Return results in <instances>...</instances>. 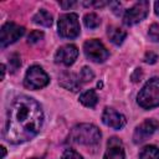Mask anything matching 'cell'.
Masks as SVG:
<instances>
[{
    "label": "cell",
    "instance_id": "1",
    "mask_svg": "<svg viewBox=\"0 0 159 159\" xmlns=\"http://www.w3.org/2000/svg\"><path fill=\"white\" fill-rule=\"evenodd\" d=\"M43 113L40 104L26 96L17 97L9 111L5 138L11 144H20L34 138L41 129Z\"/></svg>",
    "mask_w": 159,
    "mask_h": 159
},
{
    "label": "cell",
    "instance_id": "2",
    "mask_svg": "<svg viewBox=\"0 0 159 159\" xmlns=\"http://www.w3.org/2000/svg\"><path fill=\"white\" fill-rule=\"evenodd\" d=\"M70 142L82 145H96L101 142L99 129L89 123L77 124L71 129Z\"/></svg>",
    "mask_w": 159,
    "mask_h": 159
},
{
    "label": "cell",
    "instance_id": "3",
    "mask_svg": "<svg viewBox=\"0 0 159 159\" xmlns=\"http://www.w3.org/2000/svg\"><path fill=\"white\" fill-rule=\"evenodd\" d=\"M138 104L144 109L159 106V77L149 80L138 94Z\"/></svg>",
    "mask_w": 159,
    "mask_h": 159
},
{
    "label": "cell",
    "instance_id": "4",
    "mask_svg": "<svg viewBox=\"0 0 159 159\" xmlns=\"http://www.w3.org/2000/svg\"><path fill=\"white\" fill-rule=\"evenodd\" d=\"M57 27H58V35L63 39H75L81 32L78 16L72 12L61 15L57 22Z\"/></svg>",
    "mask_w": 159,
    "mask_h": 159
},
{
    "label": "cell",
    "instance_id": "5",
    "mask_svg": "<svg viewBox=\"0 0 159 159\" xmlns=\"http://www.w3.org/2000/svg\"><path fill=\"white\" fill-rule=\"evenodd\" d=\"M50 82V78L47 73L40 67V66H31L25 76L24 84L26 88L30 89H39L45 86H47Z\"/></svg>",
    "mask_w": 159,
    "mask_h": 159
},
{
    "label": "cell",
    "instance_id": "6",
    "mask_svg": "<svg viewBox=\"0 0 159 159\" xmlns=\"http://www.w3.org/2000/svg\"><path fill=\"white\" fill-rule=\"evenodd\" d=\"M83 51L86 57L93 62H104L109 56V52L104 45L96 39L86 41L83 45Z\"/></svg>",
    "mask_w": 159,
    "mask_h": 159
},
{
    "label": "cell",
    "instance_id": "7",
    "mask_svg": "<svg viewBox=\"0 0 159 159\" xmlns=\"http://www.w3.org/2000/svg\"><path fill=\"white\" fill-rule=\"evenodd\" d=\"M149 1H139L137 4H134L132 7H129L128 10H125L124 16H123V22L128 26L134 25L140 22L142 20H144L149 12Z\"/></svg>",
    "mask_w": 159,
    "mask_h": 159
},
{
    "label": "cell",
    "instance_id": "8",
    "mask_svg": "<svg viewBox=\"0 0 159 159\" xmlns=\"http://www.w3.org/2000/svg\"><path fill=\"white\" fill-rule=\"evenodd\" d=\"M25 32V29L22 26L16 25L15 22H6L2 25L0 31V45L1 47H6L10 43H14L16 40H19Z\"/></svg>",
    "mask_w": 159,
    "mask_h": 159
},
{
    "label": "cell",
    "instance_id": "9",
    "mask_svg": "<svg viewBox=\"0 0 159 159\" xmlns=\"http://www.w3.org/2000/svg\"><path fill=\"white\" fill-rule=\"evenodd\" d=\"M158 128H159V122L158 120H155V119H147V120H144L134 130V134H133L134 143H142V142H144Z\"/></svg>",
    "mask_w": 159,
    "mask_h": 159
},
{
    "label": "cell",
    "instance_id": "10",
    "mask_svg": "<svg viewBox=\"0 0 159 159\" xmlns=\"http://www.w3.org/2000/svg\"><path fill=\"white\" fill-rule=\"evenodd\" d=\"M78 56V50L75 45H66L57 50L55 55V61L65 66H71Z\"/></svg>",
    "mask_w": 159,
    "mask_h": 159
},
{
    "label": "cell",
    "instance_id": "11",
    "mask_svg": "<svg viewBox=\"0 0 159 159\" xmlns=\"http://www.w3.org/2000/svg\"><path fill=\"white\" fill-rule=\"evenodd\" d=\"M102 122H103L106 125H108V127H111V128H113V129H120V128H123V127L125 125V122H127V120H125V117H124L123 114L118 113V112L114 111L113 108L107 107V108H104V111H103Z\"/></svg>",
    "mask_w": 159,
    "mask_h": 159
},
{
    "label": "cell",
    "instance_id": "12",
    "mask_svg": "<svg viewBox=\"0 0 159 159\" xmlns=\"http://www.w3.org/2000/svg\"><path fill=\"white\" fill-rule=\"evenodd\" d=\"M103 159H124V149L122 142L117 137H112L107 143V150Z\"/></svg>",
    "mask_w": 159,
    "mask_h": 159
},
{
    "label": "cell",
    "instance_id": "13",
    "mask_svg": "<svg viewBox=\"0 0 159 159\" xmlns=\"http://www.w3.org/2000/svg\"><path fill=\"white\" fill-rule=\"evenodd\" d=\"M60 84L66 89H71L72 92H77L81 88V80L75 73L65 72L60 77Z\"/></svg>",
    "mask_w": 159,
    "mask_h": 159
},
{
    "label": "cell",
    "instance_id": "14",
    "mask_svg": "<svg viewBox=\"0 0 159 159\" xmlns=\"http://www.w3.org/2000/svg\"><path fill=\"white\" fill-rule=\"evenodd\" d=\"M34 22L37 25L45 26V27H50L52 25V15L48 11L42 9L40 11H37L36 15L34 16Z\"/></svg>",
    "mask_w": 159,
    "mask_h": 159
},
{
    "label": "cell",
    "instance_id": "15",
    "mask_svg": "<svg viewBox=\"0 0 159 159\" xmlns=\"http://www.w3.org/2000/svg\"><path fill=\"white\" fill-rule=\"evenodd\" d=\"M80 102L86 106V107H89V108H93L97 102H98V97L94 92V89H88L86 92H83L81 96H80Z\"/></svg>",
    "mask_w": 159,
    "mask_h": 159
},
{
    "label": "cell",
    "instance_id": "16",
    "mask_svg": "<svg viewBox=\"0 0 159 159\" xmlns=\"http://www.w3.org/2000/svg\"><path fill=\"white\" fill-rule=\"evenodd\" d=\"M125 36H127V34L118 27H109L108 29V37H109L111 42H113L114 45H120L124 41Z\"/></svg>",
    "mask_w": 159,
    "mask_h": 159
},
{
    "label": "cell",
    "instance_id": "17",
    "mask_svg": "<svg viewBox=\"0 0 159 159\" xmlns=\"http://www.w3.org/2000/svg\"><path fill=\"white\" fill-rule=\"evenodd\" d=\"M139 159H159V148L155 145H147L139 153Z\"/></svg>",
    "mask_w": 159,
    "mask_h": 159
},
{
    "label": "cell",
    "instance_id": "18",
    "mask_svg": "<svg viewBox=\"0 0 159 159\" xmlns=\"http://www.w3.org/2000/svg\"><path fill=\"white\" fill-rule=\"evenodd\" d=\"M83 22H84L86 27H88V29H96V27L99 26L101 20H99V17H98L96 14L89 12V14L84 15V17H83Z\"/></svg>",
    "mask_w": 159,
    "mask_h": 159
},
{
    "label": "cell",
    "instance_id": "19",
    "mask_svg": "<svg viewBox=\"0 0 159 159\" xmlns=\"http://www.w3.org/2000/svg\"><path fill=\"white\" fill-rule=\"evenodd\" d=\"M78 77H80V80H81V82H89V81L93 80L94 73H93V71H92L89 67L84 66V67L81 70V73H80Z\"/></svg>",
    "mask_w": 159,
    "mask_h": 159
},
{
    "label": "cell",
    "instance_id": "20",
    "mask_svg": "<svg viewBox=\"0 0 159 159\" xmlns=\"http://www.w3.org/2000/svg\"><path fill=\"white\" fill-rule=\"evenodd\" d=\"M42 37H43V32H42V31H40V30H34V31L30 32V35H29V37H27V41H29V43H36V42H39L40 40H42Z\"/></svg>",
    "mask_w": 159,
    "mask_h": 159
},
{
    "label": "cell",
    "instance_id": "21",
    "mask_svg": "<svg viewBox=\"0 0 159 159\" xmlns=\"http://www.w3.org/2000/svg\"><path fill=\"white\" fill-rule=\"evenodd\" d=\"M9 63H10V70L11 72H15L20 66H21V60H20V56L14 53L10 56V60H9Z\"/></svg>",
    "mask_w": 159,
    "mask_h": 159
},
{
    "label": "cell",
    "instance_id": "22",
    "mask_svg": "<svg viewBox=\"0 0 159 159\" xmlns=\"http://www.w3.org/2000/svg\"><path fill=\"white\" fill-rule=\"evenodd\" d=\"M148 36L152 41H159V24H153L149 27Z\"/></svg>",
    "mask_w": 159,
    "mask_h": 159
},
{
    "label": "cell",
    "instance_id": "23",
    "mask_svg": "<svg viewBox=\"0 0 159 159\" xmlns=\"http://www.w3.org/2000/svg\"><path fill=\"white\" fill-rule=\"evenodd\" d=\"M62 159H83L80 153H77L73 149H66L62 154Z\"/></svg>",
    "mask_w": 159,
    "mask_h": 159
},
{
    "label": "cell",
    "instance_id": "24",
    "mask_svg": "<svg viewBox=\"0 0 159 159\" xmlns=\"http://www.w3.org/2000/svg\"><path fill=\"white\" fill-rule=\"evenodd\" d=\"M157 60H158V56L155 55V53H153V52H147L145 53V57H144V61L147 62V63H155L157 62Z\"/></svg>",
    "mask_w": 159,
    "mask_h": 159
},
{
    "label": "cell",
    "instance_id": "25",
    "mask_svg": "<svg viewBox=\"0 0 159 159\" xmlns=\"http://www.w3.org/2000/svg\"><path fill=\"white\" fill-rule=\"evenodd\" d=\"M109 6L112 7V10H113V12L116 14V15H119L120 14V4L119 2H117V1H112L111 4H109Z\"/></svg>",
    "mask_w": 159,
    "mask_h": 159
},
{
    "label": "cell",
    "instance_id": "26",
    "mask_svg": "<svg viewBox=\"0 0 159 159\" xmlns=\"http://www.w3.org/2000/svg\"><path fill=\"white\" fill-rule=\"evenodd\" d=\"M138 76H139V77H142V71H140V68H137V70H135V72H134V73H133V76H132V80H133L134 82L140 81V80L138 78Z\"/></svg>",
    "mask_w": 159,
    "mask_h": 159
},
{
    "label": "cell",
    "instance_id": "27",
    "mask_svg": "<svg viewBox=\"0 0 159 159\" xmlns=\"http://www.w3.org/2000/svg\"><path fill=\"white\" fill-rule=\"evenodd\" d=\"M72 5H75V1H70V2H61V6L63 9H67V7H71Z\"/></svg>",
    "mask_w": 159,
    "mask_h": 159
},
{
    "label": "cell",
    "instance_id": "28",
    "mask_svg": "<svg viewBox=\"0 0 159 159\" xmlns=\"http://www.w3.org/2000/svg\"><path fill=\"white\" fill-rule=\"evenodd\" d=\"M154 9H155V14L159 15V1H155V4H154Z\"/></svg>",
    "mask_w": 159,
    "mask_h": 159
},
{
    "label": "cell",
    "instance_id": "29",
    "mask_svg": "<svg viewBox=\"0 0 159 159\" xmlns=\"http://www.w3.org/2000/svg\"><path fill=\"white\" fill-rule=\"evenodd\" d=\"M0 149H1V159H4L6 155V149H5V147H1Z\"/></svg>",
    "mask_w": 159,
    "mask_h": 159
},
{
    "label": "cell",
    "instance_id": "30",
    "mask_svg": "<svg viewBox=\"0 0 159 159\" xmlns=\"http://www.w3.org/2000/svg\"><path fill=\"white\" fill-rule=\"evenodd\" d=\"M5 77V65H1V78L4 80Z\"/></svg>",
    "mask_w": 159,
    "mask_h": 159
},
{
    "label": "cell",
    "instance_id": "31",
    "mask_svg": "<svg viewBox=\"0 0 159 159\" xmlns=\"http://www.w3.org/2000/svg\"><path fill=\"white\" fill-rule=\"evenodd\" d=\"M31 159H41V158H31Z\"/></svg>",
    "mask_w": 159,
    "mask_h": 159
}]
</instances>
